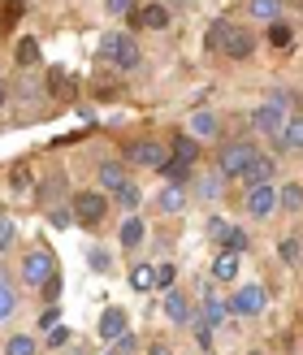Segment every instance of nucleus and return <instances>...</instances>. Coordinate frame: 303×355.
Here are the masks:
<instances>
[{
  "label": "nucleus",
  "mask_w": 303,
  "mask_h": 355,
  "mask_svg": "<svg viewBox=\"0 0 303 355\" xmlns=\"http://www.w3.org/2000/svg\"><path fill=\"white\" fill-rule=\"evenodd\" d=\"M74 221L83 225V230H96V225H104V212H109V200H104L100 191H78L74 195Z\"/></svg>",
  "instance_id": "nucleus-4"
},
{
  "label": "nucleus",
  "mask_w": 303,
  "mask_h": 355,
  "mask_svg": "<svg viewBox=\"0 0 303 355\" xmlns=\"http://www.w3.org/2000/svg\"><path fill=\"white\" fill-rule=\"evenodd\" d=\"M191 135H200V139H217V135H221L217 113H212V109H200V113L191 117Z\"/></svg>",
  "instance_id": "nucleus-18"
},
{
  "label": "nucleus",
  "mask_w": 303,
  "mask_h": 355,
  "mask_svg": "<svg viewBox=\"0 0 303 355\" xmlns=\"http://www.w3.org/2000/svg\"><path fill=\"white\" fill-rule=\"evenodd\" d=\"M100 57L109 61V65H117V69H135L139 61V44H135V35H126V31H113V35H104L100 40Z\"/></svg>",
  "instance_id": "nucleus-1"
},
{
  "label": "nucleus",
  "mask_w": 303,
  "mask_h": 355,
  "mask_svg": "<svg viewBox=\"0 0 303 355\" xmlns=\"http://www.w3.org/2000/svg\"><path fill=\"white\" fill-rule=\"evenodd\" d=\"M126 161L130 165H144V169H160L169 161V148L156 144V139H130L126 144Z\"/></svg>",
  "instance_id": "nucleus-5"
},
{
  "label": "nucleus",
  "mask_w": 303,
  "mask_h": 355,
  "mask_svg": "<svg viewBox=\"0 0 303 355\" xmlns=\"http://www.w3.org/2000/svg\"><path fill=\"white\" fill-rule=\"evenodd\" d=\"M22 13H26V0H0V31H13Z\"/></svg>",
  "instance_id": "nucleus-24"
},
{
  "label": "nucleus",
  "mask_w": 303,
  "mask_h": 355,
  "mask_svg": "<svg viewBox=\"0 0 303 355\" xmlns=\"http://www.w3.org/2000/svg\"><path fill=\"white\" fill-rule=\"evenodd\" d=\"M269 44H273V48H291V44H295V31L282 22V17H277V22H269Z\"/></svg>",
  "instance_id": "nucleus-31"
},
{
  "label": "nucleus",
  "mask_w": 303,
  "mask_h": 355,
  "mask_svg": "<svg viewBox=\"0 0 303 355\" xmlns=\"http://www.w3.org/2000/svg\"><path fill=\"white\" fill-rule=\"evenodd\" d=\"M212 277H217V282H234L239 277V256L234 252H217V260H212Z\"/></svg>",
  "instance_id": "nucleus-21"
},
{
  "label": "nucleus",
  "mask_w": 303,
  "mask_h": 355,
  "mask_svg": "<svg viewBox=\"0 0 303 355\" xmlns=\"http://www.w3.org/2000/svg\"><path fill=\"white\" fill-rule=\"evenodd\" d=\"M117 204L126 208V212H130V208H139V187H135V182H126V187L117 191Z\"/></svg>",
  "instance_id": "nucleus-39"
},
{
  "label": "nucleus",
  "mask_w": 303,
  "mask_h": 355,
  "mask_svg": "<svg viewBox=\"0 0 303 355\" xmlns=\"http://www.w3.org/2000/svg\"><path fill=\"white\" fill-rule=\"evenodd\" d=\"M247 355H260V351H247Z\"/></svg>",
  "instance_id": "nucleus-50"
},
{
  "label": "nucleus",
  "mask_w": 303,
  "mask_h": 355,
  "mask_svg": "<svg viewBox=\"0 0 303 355\" xmlns=\"http://www.w3.org/2000/svg\"><path fill=\"white\" fill-rule=\"evenodd\" d=\"M5 100H9V83L0 78V109H5Z\"/></svg>",
  "instance_id": "nucleus-49"
},
{
  "label": "nucleus",
  "mask_w": 303,
  "mask_h": 355,
  "mask_svg": "<svg viewBox=\"0 0 303 355\" xmlns=\"http://www.w3.org/2000/svg\"><path fill=\"white\" fill-rule=\"evenodd\" d=\"M52 225H61V230H65V225H74V217H69L65 208H52Z\"/></svg>",
  "instance_id": "nucleus-45"
},
{
  "label": "nucleus",
  "mask_w": 303,
  "mask_h": 355,
  "mask_svg": "<svg viewBox=\"0 0 303 355\" xmlns=\"http://www.w3.org/2000/svg\"><path fill=\"white\" fill-rule=\"evenodd\" d=\"M273 173H277L273 156H264V152H260L256 161H252V165L243 169V182H247V187H269V182H273Z\"/></svg>",
  "instance_id": "nucleus-15"
},
{
  "label": "nucleus",
  "mask_w": 303,
  "mask_h": 355,
  "mask_svg": "<svg viewBox=\"0 0 303 355\" xmlns=\"http://www.w3.org/2000/svg\"><path fill=\"white\" fill-rule=\"evenodd\" d=\"M148 355H173V351H169L165 343H152V351H148Z\"/></svg>",
  "instance_id": "nucleus-48"
},
{
  "label": "nucleus",
  "mask_w": 303,
  "mask_h": 355,
  "mask_svg": "<svg viewBox=\"0 0 303 355\" xmlns=\"http://www.w3.org/2000/svg\"><path fill=\"white\" fill-rule=\"evenodd\" d=\"M247 217H256V221H269L273 212H277V191L273 187H247Z\"/></svg>",
  "instance_id": "nucleus-6"
},
{
  "label": "nucleus",
  "mask_w": 303,
  "mask_h": 355,
  "mask_svg": "<svg viewBox=\"0 0 303 355\" xmlns=\"http://www.w3.org/2000/svg\"><path fill=\"white\" fill-rule=\"evenodd\" d=\"M5 355H35V338L31 334H13V338H5Z\"/></svg>",
  "instance_id": "nucleus-32"
},
{
  "label": "nucleus",
  "mask_w": 303,
  "mask_h": 355,
  "mask_svg": "<svg viewBox=\"0 0 303 355\" xmlns=\"http://www.w3.org/2000/svg\"><path fill=\"white\" fill-rule=\"evenodd\" d=\"M130 286L148 295L156 286V269H152V264H135V269H130Z\"/></svg>",
  "instance_id": "nucleus-28"
},
{
  "label": "nucleus",
  "mask_w": 303,
  "mask_h": 355,
  "mask_svg": "<svg viewBox=\"0 0 303 355\" xmlns=\"http://www.w3.org/2000/svg\"><path fill=\"white\" fill-rule=\"evenodd\" d=\"M230 234H234V225H230L225 217H208V239H212V243H221V247H225Z\"/></svg>",
  "instance_id": "nucleus-33"
},
{
  "label": "nucleus",
  "mask_w": 303,
  "mask_h": 355,
  "mask_svg": "<svg viewBox=\"0 0 303 355\" xmlns=\"http://www.w3.org/2000/svg\"><path fill=\"white\" fill-rule=\"evenodd\" d=\"M104 9H109L113 17H121V13H130V9H135V0H104Z\"/></svg>",
  "instance_id": "nucleus-43"
},
{
  "label": "nucleus",
  "mask_w": 303,
  "mask_h": 355,
  "mask_svg": "<svg viewBox=\"0 0 303 355\" xmlns=\"http://www.w3.org/2000/svg\"><path fill=\"white\" fill-rule=\"evenodd\" d=\"M165 316H169L178 329H187V325L200 321V316H195V304H191L182 291H169V295H165Z\"/></svg>",
  "instance_id": "nucleus-10"
},
{
  "label": "nucleus",
  "mask_w": 303,
  "mask_h": 355,
  "mask_svg": "<svg viewBox=\"0 0 303 355\" xmlns=\"http://www.w3.org/2000/svg\"><path fill=\"white\" fill-rule=\"evenodd\" d=\"M126 329H130L126 308H104V316H100V338H104V343H117Z\"/></svg>",
  "instance_id": "nucleus-12"
},
{
  "label": "nucleus",
  "mask_w": 303,
  "mask_h": 355,
  "mask_svg": "<svg viewBox=\"0 0 303 355\" xmlns=\"http://www.w3.org/2000/svg\"><path fill=\"white\" fill-rule=\"evenodd\" d=\"M277 144H282V148H295V152H303V113H299V117H286V126H282Z\"/></svg>",
  "instance_id": "nucleus-20"
},
{
  "label": "nucleus",
  "mask_w": 303,
  "mask_h": 355,
  "mask_svg": "<svg viewBox=\"0 0 303 355\" xmlns=\"http://www.w3.org/2000/svg\"><path fill=\"white\" fill-rule=\"evenodd\" d=\"M277 208H286V212H303V187L286 182V187L277 191Z\"/></svg>",
  "instance_id": "nucleus-23"
},
{
  "label": "nucleus",
  "mask_w": 303,
  "mask_h": 355,
  "mask_svg": "<svg viewBox=\"0 0 303 355\" xmlns=\"http://www.w3.org/2000/svg\"><path fill=\"white\" fill-rule=\"evenodd\" d=\"M44 87H48V96H52V100H61V104H69V100L78 96V78L69 74V69H61V65H52V69H48Z\"/></svg>",
  "instance_id": "nucleus-8"
},
{
  "label": "nucleus",
  "mask_w": 303,
  "mask_h": 355,
  "mask_svg": "<svg viewBox=\"0 0 303 355\" xmlns=\"http://www.w3.org/2000/svg\"><path fill=\"white\" fill-rule=\"evenodd\" d=\"M48 277H57V256H52L48 247H35V252H26V256H22V282L40 291Z\"/></svg>",
  "instance_id": "nucleus-3"
},
{
  "label": "nucleus",
  "mask_w": 303,
  "mask_h": 355,
  "mask_svg": "<svg viewBox=\"0 0 303 355\" xmlns=\"http://www.w3.org/2000/svg\"><path fill=\"white\" fill-rule=\"evenodd\" d=\"M156 208L165 212V217H182V212H187V187L182 182H169L165 191L156 195Z\"/></svg>",
  "instance_id": "nucleus-13"
},
{
  "label": "nucleus",
  "mask_w": 303,
  "mask_h": 355,
  "mask_svg": "<svg viewBox=\"0 0 303 355\" xmlns=\"http://www.w3.org/2000/svg\"><path fill=\"white\" fill-rule=\"evenodd\" d=\"M252 126H256L260 135H282V126H286V109H282L277 100L260 104V109H252Z\"/></svg>",
  "instance_id": "nucleus-9"
},
{
  "label": "nucleus",
  "mask_w": 303,
  "mask_h": 355,
  "mask_svg": "<svg viewBox=\"0 0 303 355\" xmlns=\"http://www.w3.org/2000/svg\"><path fill=\"white\" fill-rule=\"evenodd\" d=\"M13 312H17V291L9 277H0V321H9Z\"/></svg>",
  "instance_id": "nucleus-26"
},
{
  "label": "nucleus",
  "mask_w": 303,
  "mask_h": 355,
  "mask_svg": "<svg viewBox=\"0 0 303 355\" xmlns=\"http://www.w3.org/2000/svg\"><path fill=\"white\" fill-rule=\"evenodd\" d=\"M92 264L96 269H109V252H92Z\"/></svg>",
  "instance_id": "nucleus-47"
},
{
  "label": "nucleus",
  "mask_w": 303,
  "mask_h": 355,
  "mask_svg": "<svg viewBox=\"0 0 303 355\" xmlns=\"http://www.w3.org/2000/svg\"><path fill=\"white\" fill-rule=\"evenodd\" d=\"M264 304H269V291L256 282V286H243L234 299H230V312H239V316H260Z\"/></svg>",
  "instance_id": "nucleus-7"
},
{
  "label": "nucleus",
  "mask_w": 303,
  "mask_h": 355,
  "mask_svg": "<svg viewBox=\"0 0 303 355\" xmlns=\"http://www.w3.org/2000/svg\"><path fill=\"white\" fill-rule=\"evenodd\" d=\"M13 239H17V225H13V217H0V252H9V247H13Z\"/></svg>",
  "instance_id": "nucleus-38"
},
{
  "label": "nucleus",
  "mask_w": 303,
  "mask_h": 355,
  "mask_svg": "<svg viewBox=\"0 0 303 355\" xmlns=\"http://www.w3.org/2000/svg\"><path fill=\"white\" fill-rule=\"evenodd\" d=\"M144 234H148V225H144V217H135V212H130V217L121 221V252H135V247L144 243Z\"/></svg>",
  "instance_id": "nucleus-17"
},
{
  "label": "nucleus",
  "mask_w": 303,
  "mask_h": 355,
  "mask_svg": "<svg viewBox=\"0 0 303 355\" xmlns=\"http://www.w3.org/2000/svg\"><path fill=\"white\" fill-rule=\"evenodd\" d=\"M57 191H61V178H52V182H44V187H40L44 200H48V195H57Z\"/></svg>",
  "instance_id": "nucleus-46"
},
{
  "label": "nucleus",
  "mask_w": 303,
  "mask_h": 355,
  "mask_svg": "<svg viewBox=\"0 0 303 355\" xmlns=\"http://www.w3.org/2000/svg\"><path fill=\"white\" fill-rule=\"evenodd\" d=\"M260 156V148L252 144V139H239V144H225L221 152H217V173L221 178H243V169L252 165Z\"/></svg>",
  "instance_id": "nucleus-2"
},
{
  "label": "nucleus",
  "mask_w": 303,
  "mask_h": 355,
  "mask_svg": "<svg viewBox=\"0 0 303 355\" xmlns=\"http://www.w3.org/2000/svg\"><path fill=\"white\" fill-rule=\"evenodd\" d=\"M169 152L178 156V161H187V165H195V161H200V144H195L191 135H173V144H169Z\"/></svg>",
  "instance_id": "nucleus-22"
},
{
  "label": "nucleus",
  "mask_w": 303,
  "mask_h": 355,
  "mask_svg": "<svg viewBox=\"0 0 303 355\" xmlns=\"http://www.w3.org/2000/svg\"><path fill=\"white\" fill-rule=\"evenodd\" d=\"M230 31H234V26H230L225 17H221V22H212V26H208V40H204V44H208V52H217V48H225V40H230Z\"/></svg>",
  "instance_id": "nucleus-29"
},
{
  "label": "nucleus",
  "mask_w": 303,
  "mask_h": 355,
  "mask_svg": "<svg viewBox=\"0 0 303 355\" xmlns=\"http://www.w3.org/2000/svg\"><path fill=\"white\" fill-rule=\"evenodd\" d=\"M230 316V304L221 295H204V325H212V329H221V321Z\"/></svg>",
  "instance_id": "nucleus-19"
},
{
  "label": "nucleus",
  "mask_w": 303,
  "mask_h": 355,
  "mask_svg": "<svg viewBox=\"0 0 303 355\" xmlns=\"http://www.w3.org/2000/svg\"><path fill=\"white\" fill-rule=\"evenodd\" d=\"M156 173H160V178H169V182H187V173H191V165H187V161H178V156H169V161L160 165Z\"/></svg>",
  "instance_id": "nucleus-30"
},
{
  "label": "nucleus",
  "mask_w": 303,
  "mask_h": 355,
  "mask_svg": "<svg viewBox=\"0 0 303 355\" xmlns=\"http://www.w3.org/2000/svg\"><path fill=\"white\" fill-rule=\"evenodd\" d=\"M9 187H13V191H31V165H13Z\"/></svg>",
  "instance_id": "nucleus-35"
},
{
  "label": "nucleus",
  "mask_w": 303,
  "mask_h": 355,
  "mask_svg": "<svg viewBox=\"0 0 303 355\" xmlns=\"http://www.w3.org/2000/svg\"><path fill=\"white\" fill-rule=\"evenodd\" d=\"M225 57L230 61H247V57H252V52H256V31H243V26H234V31H230V40H225Z\"/></svg>",
  "instance_id": "nucleus-11"
},
{
  "label": "nucleus",
  "mask_w": 303,
  "mask_h": 355,
  "mask_svg": "<svg viewBox=\"0 0 303 355\" xmlns=\"http://www.w3.org/2000/svg\"><path fill=\"white\" fill-rule=\"evenodd\" d=\"M61 325V308L57 304H44V312H40V329L48 334V329H57Z\"/></svg>",
  "instance_id": "nucleus-37"
},
{
  "label": "nucleus",
  "mask_w": 303,
  "mask_h": 355,
  "mask_svg": "<svg viewBox=\"0 0 303 355\" xmlns=\"http://www.w3.org/2000/svg\"><path fill=\"white\" fill-rule=\"evenodd\" d=\"M221 252H234V256H243V252H247V234H243V230H234V234L225 239V247H221Z\"/></svg>",
  "instance_id": "nucleus-41"
},
{
  "label": "nucleus",
  "mask_w": 303,
  "mask_h": 355,
  "mask_svg": "<svg viewBox=\"0 0 303 355\" xmlns=\"http://www.w3.org/2000/svg\"><path fill=\"white\" fill-rule=\"evenodd\" d=\"M277 256L286 260V264H295V260L303 256V247H299V239H282V243H277Z\"/></svg>",
  "instance_id": "nucleus-36"
},
{
  "label": "nucleus",
  "mask_w": 303,
  "mask_h": 355,
  "mask_svg": "<svg viewBox=\"0 0 303 355\" xmlns=\"http://www.w3.org/2000/svg\"><path fill=\"white\" fill-rule=\"evenodd\" d=\"M221 191H225V178L221 173H212V178H200V187H195V195H200V200H221Z\"/></svg>",
  "instance_id": "nucleus-27"
},
{
  "label": "nucleus",
  "mask_w": 303,
  "mask_h": 355,
  "mask_svg": "<svg viewBox=\"0 0 303 355\" xmlns=\"http://www.w3.org/2000/svg\"><path fill=\"white\" fill-rule=\"evenodd\" d=\"M40 295H44V304H57V295H61V277H48L44 286H40Z\"/></svg>",
  "instance_id": "nucleus-42"
},
{
  "label": "nucleus",
  "mask_w": 303,
  "mask_h": 355,
  "mask_svg": "<svg viewBox=\"0 0 303 355\" xmlns=\"http://www.w3.org/2000/svg\"><path fill=\"white\" fill-rule=\"evenodd\" d=\"M247 9H252L260 22H277V17H282V0H247Z\"/></svg>",
  "instance_id": "nucleus-25"
},
{
  "label": "nucleus",
  "mask_w": 303,
  "mask_h": 355,
  "mask_svg": "<svg viewBox=\"0 0 303 355\" xmlns=\"http://www.w3.org/2000/svg\"><path fill=\"white\" fill-rule=\"evenodd\" d=\"M130 22L135 26H148V31H160V26H169V9L165 5H139V9H130Z\"/></svg>",
  "instance_id": "nucleus-14"
},
{
  "label": "nucleus",
  "mask_w": 303,
  "mask_h": 355,
  "mask_svg": "<svg viewBox=\"0 0 303 355\" xmlns=\"http://www.w3.org/2000/svg\"><path fill=\"white\" fill-rule=\"evenodd\" d=\"M126 182H130V178H126V165H121V161H104V165H100V187H104V191L117 195Z\"/></svg>",
  "instance_id": "nucleus-16"
},
{
  "label": "nucleus",
  "mask_w": 303,
  "mask_h": 355,
  "mask_svg": "<svg viewBox=\"0 0 303 355\" xmlns=\"http://www.w3.org/2000/svg\"><path fill=\"white\" fill-rule=\"evenodd\" d=\"M35 61H40V44L22 40V44H17V65H35Z\"/></svg>",
  "instance_id": "nucleus-34"
},
{
  "label": "nucleus",
  "mask_w": 303,
  "mask_h": 355,
  "mask_svg": "<svg viewBox=\"0 0 303 355\" xmlns=\"http://www.w3.org/2000/svg\"><path fill=\"white\" fill-rule=\"evenodd\" d=\"M173 277H178L173 264H156V286L160 291H173Z\"/></svg>",
  "instance_id": "nucleus-40"
},
{
  "label": "nucleus",
  "mask_w": 303,
  "mask_h": 355,
  "mask_svg": "<svg viewBox=\"0 0 303 355\" xmlns=\"http://www.w3.org/2000/svg\"><path fill=\"white\" fill-rule=\"evenodd\" d=\"M65 343H69V329H61V325L48 329V347H65Z\"/></svg>",
  "instance_id": "nucleus-44"
}]
</instances>
